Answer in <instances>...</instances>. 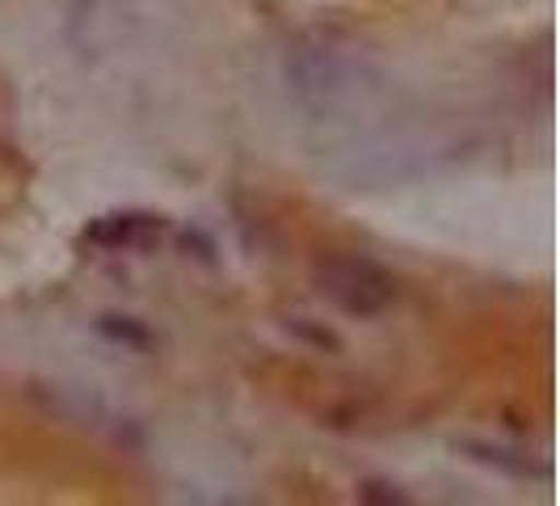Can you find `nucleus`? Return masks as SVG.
Returning <instances> with one entry per match:
<instances>
[{
  "instance_id": "obj_1",
  "label": "nucleus",
  "mask_w": 560,
  "mask_h": 506,
  "mask_svg": "<svg viewBox=\"0 0 560 506\" xmlns=\"http://www.w3.org/2000/svg\"><path fill=\"white\" fill-rule=\"evenodd\" d=\"M316 287L320 296L350 317H380L393 309L396 279L363 253H329L316 262Z\"/></svg>"
}]
</instances>
